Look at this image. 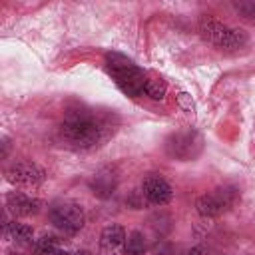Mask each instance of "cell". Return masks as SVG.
I'll list each match as a JSON object with an SVG mask.
<instances>
[{
	"label": "cell",
	"mask_w": 255,
	"mask_h": 255,
	"mask_svg": "<svg viewBox=\"0 0 255 255\" xmlns=\"http://www.w3.org/2000/svg\"><path fill=\"white\" fill-rule=\"evenodd\" d=\"M165 92H167V84L157 78V76H147L145 80V88H143V94L149 96L151 100H163L165 98Z\"/></svg>",
	"instance_id": "cell-12"
},
{
	"label": "cell",
	"mask_w": 255,
	"mask_h": 255,
	"mask_svg": "<svg viewBox=\"0 0 255 255\" xmlns=\"http://www.w3.org/2000/svg\"><path fill=\"white\" fill-rule=\"evenodd\" d=\"M145 251V239L141 231H131L126 237V255H143Z\"/></svg>",
	"instance_id": "cell-13"
},
{
	"label": "cell",
	"mask_w": 255,
	"mask_h": 255,
	"mask_svg": "<svg viewBox=\"0 0 255 255\" xmlns=\"http://www.w3.org/2000/svg\"><path fill=\"white\" fill-rule=\"evenodd\" d=\"M141 189H143L145 199H147L149 203H153V205L169 203V201H171V197H173V189H171V185H169L163 177L153 175V173H151V175H147V177L143 179Z\"/></svg>",
	"instance_id": "cell-7"
},
{
	"label": "cell",
	"mask_w": 255,
	"mask_h": 255,
	"mask_svg": "<svg viewBox=\"0 0 255 255\" xmlns=\"http://www.w3.org/2000/svg\"><path fill=\"white\" fill-rule=\"evenodd\" d=\"M122 243H126V231L122 225L118 223H112L108 227H104L102 235H100V245L106 249V251H112L116 247H120Z\"/></svg>",
	"instance_id": "cell-11"
},
{
	"label": "cell",
	"mask_w": 255,
	"mask_h": 255,
	"mask_svg": "<svg viewBox=\"0 0 255 255\" xmlns=\"http://www.w3.org/2000/svg\"><path fill=\"white\" fill-rule=\"evenodd\" d=\"M76 255H92V253H90V251H78Z\"/></svg>",
	"instance_id": "cell-19"
},
{
	"label": "cell",
	"mask_w": 255,
	"mask_h": 255,
	"mask_svg": "<svg viewBox=\"0 0 255 255\" xmlns=\"http://www.w3.org/2000/svg\"><path fill=\"white\" fill-rule=\"evenodd\" d=\"M177 104H179V108H181L183 112H187V114H193V112H195V102L191 100V96H189L187 92H179V94H177Z\"/></svg>",
	"instance_id": "cell-16"
},
{
	"label": "cell",
	"mask_w": 255,
	"mask_h": 255,
	"mask_svg": "<svg viewBox=\"0 0 255 255\" xmlns=\"http://www.w3.org/2000/svg\"><path fill=\"white\" fill-rule=\"evenodd\" d=\"M38 255H70L66 249H60L58 245L56 247H48V249H44V251H40Z\"/></svg>",
	"instance_id": "cell-17"
},
{
	"label": "cell",
	"mask_w": 255,
	"mask_h": 255,
	"mask_svg": "<svg viewBox=\"0 0 255 255\" xmlns=\"http://www.w3.org/2000/svg\"><path fill=\"white\" fill-rule=\"evenodd\" d=\"M50 219L58 229L66 233H76L84 225V209L76 201L58 199L50 205Z\"/></svg>",
	"instance_id": "cell-5"
},
{
	"label": "cell",
	"mask_w": 255,
	"mask_h": 255,
	"mask_svg": "<svg viewBox=\"0 0 255 255\" xmlns=\"http://www.w3.org/2000/svg\"><path fill=\"white\" fill-rule=\"evenodd\" d=\"M106 131L104 122L98 118L96 112L88 108H76L68 110L62 124H60V135L74 147H94L102 141Z\"/></svg>",
	"instance_id": "cell-1"
},
{
	"label": "cell",
	"mask_w": 255,
	"mask_h": 255,
	"mask_svg": "<svg viewBox=\"0 0 255 255\" xmlns=\"http://www.w3.org/2000/svg\"><path fill=\"white\" fill-rule=\"evenodd\" d=\"M90 187H92L94 195L106 199V197H110V195L114 193V189H116V175H114L112 171H106V169H104V171H100V173H96V175L92 177Z\"/></svg>",
	"instance_id": "cell-10"
},
{
	"label": "cell",
	"mask_w": 255,
	"mask_h": 255,
	"mask_svg": "<svg viewBox=\"0 0 255 255\" xmlns=\"http://www.w3.org/2000/svg\"><path fill=\"white\" fill-rule=\"evenodd\" d=\"M106 66L108 72L112 74V78L116 80L118 88L129 96V98H137L143 94L145 88V72L133 64V60H129L128 56L120 54V52H108L106 54Z\"/></svg>",
	"instance_id": "cell-2"
},
{
	"label": "cell",
	"mask_w": 255,
	"mask_h": 255,
	"mask_svg": "<svg viewBox=\"0 0 255 255\" xmlns=\"http://www.w3.org/2000/svg\"><path fill=\"white\" fill-rule=\"evenodd\" d=\"M10 235H12V239H14L16 243H30L34 231H32L30 225H26V223H16V221H14V223H10Z\"/></svg>",
	"instance_id": "cell-14"
},
{
	"label": "cell",
	"mask_w": 255,
	"mask_h": 255,
	"mask_svg": "<svg viewBox=\"0 0 255 255\" xmlns=\"http://www.w3.org/2000/svg\"><path fill=\"white\" fill-rule=\"evenodd\" d=\"M6 207L10 213H14L16 217H28V215H34L38 213L40 209V201L34 199V197H28L20 191H12L6 195Z\"/></svg>",
	"instance_id": "cell-8"
},
{
	"label": "cell",
	"mask_w": 255,
	"mask_h": 255,
	"mask_svg": "<svg viewBox=\"0 0 255 255\" xmlns=\"http://www.w3.org/2000/svg\"><path fill=\"white\" fill-rule=\"evenodd\" d=\"M237 199H239V189L233 185H223L201 195L195 201V207H197V213L203 217H217L223 211L231 209L237 203Z\"/></svg>",
	"instance_id": "cell-4"
},
{
	"label": "cell",
	"mask_w": 255,
	"mask_h": 255,
	"mask_svg": "<svg viewBox=\"0 0 255 255\" xmlns=\"http://www.w3.org/2000/svg\"><path fill=\"white\" fill-rule=\"evenodd\" d=\"M193 139H199V135H197V133H189V131H185V133H175V135H171V139H169V143H167V151H169L173 157L189 159V157L195 155V151H193V145H195Z\"/></svg>",
	"instance_id": "cell-9"
},
{
	"label": "cell",
	"mask_w": 255,
	"mask_h": 255,
	"mask_svg": "<svg viewBox=\"0 0 255 255\" xmlns=\"http://www.w3.org/2000/svg\"><path fill=\"white\" fill-rule=\"evenodd\" d=\"M2 145H4V151H2V157L8 155V149H10V143H8V137H2Z\"/></svg>",
	"instance_id": "cell-18"
},
{
	"label": "cell",
	"mask_w": 255,
	"mask_h": 255,
	"mask_svg": "<svg viewBox=\"0 0 255 255\" xmlns=\"http://www.w3.org/2000/svg\"><path fill=\"white\" fill-rule=\"evenodd\" d=\"M233 8L243 18H255V0H239V2L233 4Z\"/></svg>",
	"instance_id": "cell-15"
},
{
	"label": "cell",
	"mask_w": 255,
	"mask_h": 255,
	"mask_svg": "<svg viewBox=\"0 0 255 255\" xmlns=\"http://www.w3.org/2000/svg\"><path fill=\"white\" fill-rule=\"evenodd\" d=\"M199 32L201 36L211 42L213 46L221 48V50H237L243 48L247 44V34L239 28H231L215 18H201L199 22Z\"/></svg>",
	"instance_id": "cell-3"
},
{
	"label": "cell",
	"mask_w": 255,
	"mask_h": 255,
	"mask_svg": "<svg viewBox=\"0 0 255 255\" xmlns=\"http://www.w3.org/2000/svg\"><path fill=\"white\" fill-rule=\"evenodd\" d=\"M6 179L16 185H38L46 179V171L32 161H18L6 169Z\"/></svg>",
	"instance_id": "cell-6"
}]
</instances>
